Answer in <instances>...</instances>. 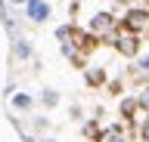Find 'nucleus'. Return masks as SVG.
<instances>
[{"instance_id":"8","label":"nucleus","mask_w":149,"mask_h":142,"mask_svg":"<svg viewBox=\"0 0 149 142\" xmlns=\"http://www.w3.org/2000/svg\"><path fill=\"white\" fill-rule=\"evenodd\" d=\"M9 3H28V0H9Z\"/></svg>"},{"instance_id":"7","label":"nucleus","mask_w":149,"mask_h":142,"mask_svg":"<svg viewBox=\"0 0 149 142\" xmlns=\"http://www.w3.org/2000/svg\"><path fill=\"white\" fill-rule=\"evenodd\" d=\"M140 102H143V105H149V90H143V96H140Z\"/></svg>"},{"instance_id":"6","label":"nucleus","mask_w":149,"mask_h":142,"mask_svg":"<svg viewBox=\"0 0 149 142\" xmlns=\"http://www.w3.org/2000/svg\"><path fill=\"white\" fill-rule=\"evenodd\" d=\"M109 142H124V133H118V130H112V133H109Z\"/></svg>"},{"instance_id":"4","label":"nucleus","mask_w":149,"mask_h":142,"mask_svg":"<svg viewBox=\"0 0 149 142\" xmlns=\"http://www.w3.org/2000/svg\"><path fill=\"white\" fill-rule=\"evenodd\" d=\"M28 16H31V22H44L50 16V6L44 0H28Z\"/></svg>"},{"instance_id":"5","label":"nucleus","mask_w":149,"mask_h":142,"mask_svg":"<svg viewBox=\"0 0 149 142\" xmlns=\"http://www.w3.org/2000/svg\"><path fill=\"white\" fill-rule=\"evenodd\" d=\"M13 102H16V108H28V96H22V93H19Z\"/></svg>"},{"instance_id":"3","label":"nucleus","mask_w":149,"mask_h":142,"mask_svg":"<svg viewBox=\"0 0 149 142\" xmlns=\"http://www.w3.org/2000/svg\"><path fill=\"white\" fill-rule=\"evenodd\" d=\"M115 47H118L124 56H134V53H137V34H124V31H121L118 37H115Z\"/></svg>"},{"instance_id":"9","label":"nucleus","mask_w":149,"mask_h":142,"mask_svg":"<svg viewBox=\"0 0 149 142\" xmlns=\"http://www.w3.org/2000/svg\"><path fill=\"white\" fill-rule=\"evenodd\" d=\"M47 142H53V139H47Z\"/></svg>"},{"instance_id":"1","label":"nucleus","mask_w":149,"mask_h":142,"mask_svg":"<svg viewBox=\"0 0 149 142\" xmlns=\"http://www.w3.org/2000/svg\"><path fill=\"white\" fill-rule=\"evenodd\" d=\"M146 22H149L146 10H130L127 16H124V25H127V31H130V34H137L140 28H146Z\"/></svg>"},{"instance_id":"2","label":"nucleus","mask_w":149,"mask_h":142,"mask_svg":"<svg viewBox=\"0 0 149 142\" xmlns=\"http://www.w3.org/2000/svg\"><path fill=\"white\" fill-rule=\"evenodd\" d=\"M112 25H115L112 12H96L93 22H90V31H93V34H106V31H112Z\"/></svg>"}]
</instances>
